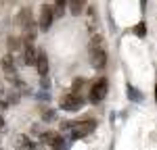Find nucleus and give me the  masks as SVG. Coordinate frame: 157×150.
<instances>
[{"instance_id": "1", "label": "nucleus", "mask_w": 157, "mask_h": 150, "mask_svg": "<svg viewBox=\"0 0 157 150\" xmlns=\"http://www.w3.org/2000/svg\"><path fill=\"white\" fill-rule=\"evenodd\" d=\"M101 42H103L101 38H94L90 44V61H92V67H97V69H103L107 65V52Z\"/></svg>"}, {"instance_id": "2", "label": "nucleus", "mask_w": 157, "mask_h": 150, "mask_svg": "<svg viewBox=\"0 0 157 150\" xmlns=\"http://www.w3.org/2000/svg\"><path fill=\"white\" fill-rule=\"evenodd\" d=\"M94 129H97V123H94V121H78V123L67 125V131H69V138H71V140L90 136Z\"/></svg>"}, {"instance_id": "3", "label": "nucleus", "mask_w": 157, "mask_h": 150, "mask_svg": "<svg viewBox=\"0 0 157 150\" xmlns=\"http://www.w3.org/2000/svg\"><path fill=\"white\" fill-rule=\"evenodd\" d=\"M82 104H84V100L80 98L75 92H69V94L61 96V109H63V111L75 112V111H80V109H82Z\"/></svg>"}, {"instance_id": "4", "label": "nucleus", "mask_w": 157, "mask_h": 150, "mask_svg": "<svg viewBox=\"0 0 157 150\" xmlns=\"http://www.w3.org/2000/svg\"><path fill=\"white\" fill-rule=\"evenodd\" d=\"M107 90H109V84H107V79L105 77H101L97 84L92 86V90H90V100L97 104V102H101V100L107 96Z\"/></svg>"}, {"instance_id": "5", "label": "nucleus", "mask_w": 157, "mask_h": 150, "mask_svg": "<svg viewBox=\"0 0 157 150\" xmlns=\"http://www.w3.org/2000/svg\"><path fill=\"white\" fill-rule=\"evenodd\" d=\"M52 19H55V11L50 9V6H42V11H40V29L42 31H48L50 29V25H52Z\"/></svg>"}, {"instance_id": "6", "label": "nucleus", "mask_w": 157, "mask_h": 150, "mask_svg": "<svg viewBox=\"0 0 157 150\" xmlns=\"http://www.w3.org/2000/svg\"><path fill=\"white\" fill-rule=\"evenodd\" d=\"M42 142H46L50 148H63V138H61L59 134H55V131L42 134Z\"/></svg>"}, {"instance_id": "7", "label": "nucleus", "mask_w": 157, "mask_h": 150, "mask_svg": "<svg viewBox=\"0 0 157 150\" xmlns=\"http://www.w3.org/2000/svg\"><path fill=\"white\" fill-rule=\"evenodd\" d=\"M36 67H38V73L42 75V77H46L48 73V56H46V52H38V59H36Z\"/></svg>"}, {"instance_id": "8", "label": "nucleus", "mask_w": 157, "mask_h": 150, "mask_svg": "<svg viewBox=\"0 0 157 150\" xmlns=\"http://www.w3.org/2000/svg\"><path fill=\"white\" fill-rule=\"evenodd\" d=\"M2 69H4L6 77H15V75H17V67H15V62H13L11 54H6V56L2 59Z\"/></svg>"}, {"instance_id": "9", "label": "nucleus", "mask_w": 157, "mask_h": 150, "mask_svg": "<svg viewBox=\"0 0 157 150\" xmlns=\"http://www.w3.org/2000/svg\"><path fill=\"white\" fill-rule=\"evenodd\" d=\"M36 59H38V52L34 50V46L25 44V65H36Z\"/></svg>"}, {"instance_id": "10", "label": "nucleus", "mask_w": 157, "mask_h": 150, "mask_svg": "<svg viewBox=\"0 0 157 150\" xmlns=\"http://www.w3.org/2000/svg\"><path fill=\"white\" fill-rule=\"evenodd\" d=\"M67 4H69L71 15H80L82 12V6H84V0H67Z\"/></svg>"}, {"instance_id": "11", "label": "nucleus", "mask_w": 157, "mask_h": 150, "mask_svg": "<svg viewBox=\"0 0 157 150\" xmlns=\"http://www.w3.org/2000/svg\"><path fill=\"white\" fill-rule=\"evenodd\" d=\"M17 21H19V25H21V27H25V25L29 23V21H32V12H29V9H23V11L19 12Z\"/></svg>"}, {"instance_id": "12", "label": "nucleus", "mask_w": 157, "mask_h": 150, "mask_svg": "<svg viewBox=\"0 0 157 150\" xmlns=\"http://www.w3.org/2000/svg\"><path fill=\"white\" fill-rule=\"evenodd\" d=\"M65 4H67V0H55V6H52V11H55V17H61V15H63V9H65Z\"/></svg>"}, {"instance_id": "13", "label": "nucleus", "mask_w": 157, "mask_h": 150, "mask_svg": "<svg viewBox=\"0 0 157 150\" xmlns=\"http://www.w3.org/2000/svg\"><path fill=\"white\" fill-rule=\"evenodd\" d=\"M19 48H21L19 38H9V50H11V52H17Z\"/></svg>"}, {"instance_id": "14", "label": "nucleus", "mask_w": 157, "mask_h": 150, "mask_svg": "<svg viewBox=\"0 0 157 150\" xmlns=\"http://www.w3.org/2000/svg\"><path fill=\"white\" fill-rule=\"evenodd\" d=\"M134 34H136L138 38H145V34H147V25L143 23V21H140V23L134 27Z\"/></svg>"}, {"instance_id": "15", "label": "nucleus", "mask_w": 157, "mask_h": 150, "mask_svg": "<svg viewBox=\"0 0 157 150\" xmlns=\"http://www.w3.org/2000/svg\"><path fill=\"white\" fill-rule=\"evenodd\" d=\"M128 96H130L132 100H136V102H140V100H143V96L138 94V90H136V88H128Z\"/></svg>"}, {"instance_id": "16", "label": "nucleus", "mask_w": 157, "mask_h": 150, "mask_svg": "<svg viewBox=\"0 0 157 150\" xmlns=\"http://www.w3.org/2000/svg\"><path fill=\"white\" fill-rule=\"evenodd\" d=\"M17 148H34V144H32V140H27V138H19Z\"/></svg>"}, {"instance_id": "17", "label": "nucleus", "mask_w": 157, "mask_h": 150, "mask_svg": "<svg viewBox=\"0 0 157 150\" xmlns=\"http://www.w3.org/2000/svg\"><path fill=\"white\" fill-rule=\"evenodd\" d=\"M155 100H157V84H155Z\"/></svg>"}, {"instance_id": "18", "label": "nucleus", "mask_w": 157, "mask_h": 150, "mask_svg": "<svg viewBox=\"0 0 157 150\" xmlns=\"http://www.w3.org/2000/svg\"><path fill=\"white\" fill-rule=\"evenodd\" d=\"M0 127H4V125H2V117H0Z\"/></svg>"}, {"instance_id": "19", "label": "nucleus", "mask_w": 157, "mask_h": 150, "mask_svg": "<svg viewBox=\"0 0 157 150\" xmlns=\"http://www.w3.org/2000/svg\"><path fill=\"white\" fill-rule=\"evenodd\" d=\"M140 2H143V4H145V0H140Z\"/></svg>"}]
</instances>
